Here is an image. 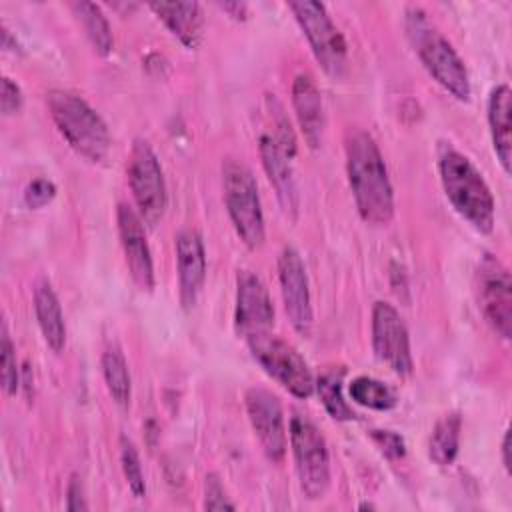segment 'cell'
Wrapping results in <instances>:
<instances>
[{
	"instance_id": "1",
	"label": "cell",
	"mask_w": 512,
	"mask_h": 512,
	"mask_svg": "<svg viewBox=\"0 0 512 512\" xmlns=\"http://www.w3.org/2000/svg\"><path fill=\"white\" fill-rule=\"evenodd\" d=\"M346 174L364 222L384 226L394 216V192L376 140L356 130L346 142Z\"/></svg>"
},
{
	"instance_id": "2",
	"label": "cell",
	"mask_w": 512,
	"mask_h": 512,
	"mask_svg": "<svg viewBox=\"0 0 512 512\" xmlns=\"http://www.w3.org/2000/svg\"><path fill=\"white\" fill-rule=\"evenodd\" d=\"M438 172L452 208L480 234L494 228V196L478 168L450 144L438 150Z\"/></svg>"
},
{
	"instance_id": "3",
	"label": "cell",
	"mask_w": 512,
	"mask_h": 512,
	"mask_svg": "<svg viewBox=\"0 0 512 512\" xmlns=\"http://www.w3.org/2000/svg\"><path fill=\"white\" fill-rule=\"evenodd\" d=\"M406 34L430 76L454 98L470 100V78L452 44L428 20L424 10L412 6L406 12Z\"/></svg>"
},
{
	"instance_id": "4",
	"label": "cell",
	"mask_w": 512,
	"mask_h": 512,
	"mask_svg": "<svg viewBox=\"0 0 512 512\" xmlns=\"http://www.w3.org/2000/svg\"><path fill=\"white\" fill-rule=\"evenodd\" d=\"M46 104L58 132L88 162H102L110 150V132L102 116L70 90H50Z\"/></svg>"
},
{
	"instance_id": "5",
	"label": "cell",
	"mask_w": 512,
	"mask_h": 512,
	"mask_svg": "<svg viewBox=\"0 0 512 512\" xmlns=\"http://www.w3.org/2000/svg\"><path fill=\"white\" fill-rule=\"evenodd\" d=\"M222 186L224 204L236 234L250 250L260 248L264 242V214L252 170L234 158L224 160Z\"/></svg>"
},
{
	"instance_id": "6",
	"label": "cell",
	"mask_w": 512,
	"mask_h": 512,
	"mask_svg": "<svg viewBox=\"0 0 512 512\" xmlns=\"http://www.w3.org/2000/svg\"><path fill=\"white\" fill-rule=\"evenodd\" d=\"M288 8L298 20L312 48V54L322 66V70L330 78L340 80L348 70V48L342 32L332 22L326 6L322 2L302 0V2H290Z\"/></svg>"
},
{
	"instance_id": "7",
	"label": "cell",
	"mask_w": 512,
	"mask_h": 512,
	"mask_svg": "<svg viewBox=\"0 0 512 512\" xmlns=\"http://www.w3.org/2000/svg\"><path fill=\"white\" fill-rule=\"evenodd\" d=\"M246 342L262 370L290 394L296 398H308L314 392V376L306 360L286 340L270 332H262L246 338Z\"/></svg>"
},
{
	"instance_id": "8",
	"label": "cell",
	"mask_w": 512,
	"mask_h": 512,
	"mask_svg": "<svg viewBox=\"0 0 512 512\" xmlns=\"http://www.w3.org/2000/svg\"><path fill=\"white\" fill-rule=\"evenodd\" d=\"M290 446L302 492L310 500H318L330 486V458L324 436L302 414L290 418Z\"/></svg>"
},
{
	"instance_id": "9",
	"label": "cell",
	"mask_w": 512,
	"mask_h": 512,
	"mask_svg": "<svg viewBox=\"0 0 512 512\" xmlns=\"http://www.w3.org/2000/svg\"><path fill=\"white\" fill-rule=\"evenodd\" d=\"M128 184L144 224L156 226L166 210V182L160 160L146 140H134L128 156Z\"/></svg>"
},
{
	"instance_id": "10",
	"label": "cell",
	"mask_w": 512,
	"mask_h": 512,
	"mask_svg": "<svg viewBox=\"0 0 512 512\" xmlns=\"http://www.w3.org/2000/svg\"><path fill=\"white\" fill-rule=\"evenodd\" d=\"M476 298L484 320L508 340L512 334V280L508 268L494 256L484 254L476 268Z\"/></svg>"
},
{
	"instance_id": "11",
	"label": "cell",
	"mask_w": 512,
	"mask_h": 512,
	"mask_svg": "<svg viewBox=\"0 0 512 512\" xmlns=\"http://www.w3.org/2000/svg\"><path fill=\"white\" fill-rule=\"evenodd\" d=\"M372 348L378 360L388 364L396 374L412 372V352L406 324L398 310L388 302H376L372 308Z\"/></svg>"
},
{
	"instance_id": "12",
	"label": "cell",
	"mask_w": 512,
	"mask_h": 512,
	"mask_svg": "<svg viewBox=\"0 0 512 512\" xmlns=\"http://www.w3.org/2000/svg\"><path fill=\"white\" fill-rule=\"evenodd\" d=\"M278 280L284 310L292 328L300 336H310L312 332V304H310V288L304 262L300 254L286 246L278 256Z\"/></svg>"
},
{
	"instance_id": "13",
	"label": "cell",
	"mask_w": 512,
	"mask_h": 512,
	"mask_svg": "<svg viewBox=\"0 0 512 512\" xmlns=\"http://www.w3.org/2000/svg\"><path fill=\"white\" fill-rule=\"evenodd\" d=\"M248 420L268 460L282 462L286 454L284 412L278 398L266 388L252 386L244 394Z\"/></svg>"
},
{
	"instance_id": "14",
	"label": "cell",
	"mask_w": 512,
	"mask_h": 512,
	"mask_svg": "<svg viewBox=\"0 0 512 512\" xmlns=\"http://www.w3.org/2000/svg\"><path fill=\"white\" fill-rule=\"evenodd\" d=\"M236 332L244 338L270 332L274 326V306L264 282L250 270L238 272L236 278Z\"/></svg>"
},
{
	"instance_id": "15",
	"label": "cell",
	"mask_w": 512,
	"mask_h": 512,
	"mask_svg": "<svg viewBox=\"0 0 512 512\" xmlns=\"http://www.w3.org/2000/svg\"><path fill=\"white\" fill-rule=\"evenodd\" d=\"M116 222L130 276L140 290L150 292L154 288V264L146 242V232L142 226L144 222L138 216V212H134L126 204H118Z\"/></svg>"
},
{
	"instance_id": "16",
	"label": "cell",
	"mask_w": 512,
	"mask_h": 512,
	"mask_svg": "<svg viewBox=\"0 0 512 512\" xmlns=\"http://www.w3.org/2000/svg\"><path fill=\"white\" fill-rule=\"evenodd\" d=\"M176 266L180 302L188 310L196 304L206 278L204 242L194 230H182L176 236Z\"/></svg>"
},
{
	"instance_id": "17",
	"label": "cell",
	"mask_w": 512,
	"mask_h": 512,
	"mask_svg": "<svg viewBox=\"0 0 512 512\" xmlns=\"http://www.w3.org/2000/svg\"><path fill=\"white\" fill-rule=\"evenodd\" d=\"M260 158L262 166L268 174L270 184L276 190L278 202L282 206V212L288 218H296L298 212V186L292 170V156H288L280 144L274 140L272 134H262L260 136Z\"/></svg>"
},
{
	"instance_id": "18",
	"label": "cell",
	"mask_w": 512,
	"mask_h": 512,
	"mask_svg": "<svg viewBox=\"0 0 512 512\" xmlns=\"http://www.w3.org/2000/svg\"><path fill=\"white\" fill-rule=\"evenodd\" d=\"M292 106L310 148H318L324 134V106L310 74H298L292 82Z\"/></svg>"
},
{
	"instance_id": "19",
	"label": "cell",
	"mask_w": 512,
	"mask_h": 512,
	"mask_svg": "<svg viewBox=\"0 0 512 512\" xmlns=\"http://www.w3.org/2000/svg\"><path fill=\"white\" fill-rule=\"evenodd\" d=\"M150 10L188 48H196L204 36V14L198 2H150Z\"/></svg>"
},
{
	"instance_id": "20",
	"label": "cell",
	"mask_w": 512,
	"mask_h": 512,
	"mask_svg": "<svg viewBox=\"0 0 512 512\" xmlns=\"http://www.w3.org/2000/svg\"><path fill=\"white\" fill-rule=\"evenodd\" d=\"M512 92L508 84H498L488 96V126L494 144V152L504 168L510 174L512 158Z\"/></svg>"
},
{
	"instance_id": "21",
	"label": "cell",
	"mask_w": 512,
	"mask_h": 512,
	"mask_svg": "<svg viewBox=\"0 0 512 512\" xmlns=\"http://www.w3.org/2000/svg\"><path fill=\"white\" fill-rule=\"evenodd\" d=\"M34 312H36V320H38L40 332L44 336V342L54 352H60L66 344V324H64L60 300L48 280H42L36 284Z\"/></svg>"
},
{
	"instance_id": "22",
	"label": "cell",
	"mask_w": 512,
	"mask_h": 512,
	"mask_svg": "<svg viewBox=\"0 0 512 512\" xmlns=\"http://www.w3.org/2000/svg\"><path fill=\"white\" fill-rule=\"evenodd\" d=\"M460 430H462V418L458 412L444 414L430 436L428 442V456L438 466H450L458 456L460 446Z\"/></svg>"
},
{
	"instance_id": "23",
	"label": "cell",
	"mask_w": 512,
	"mask_h": 512,
	"mask_svg": "<svg viewBox=\"0 0 512 512\" xmlns=\"http://www.w3.org/2000/svg\"><path fill=\"white\" fill-rule=\"evenodd\" d=\"M102 374L104 382L108 388V394L118 406H128L130 396H132V380H130V370L126 364L124 354L120 352L118 346H110L102 354Z\"/></svg>"
},
{
	"instance_id": "24",
	"label": "cell",
	"mask_w": 512,
	"mask_h": 512,
	"mask_svg": "<svg viewBox=\"0 0 512 512\" xmlns=\"http://www.w3.org/2000/svg\"><path fill=\"white\" fill-rule=\"evenodd\" d=\"M72 10H74L76 18L82 22V28H84L88 40L92 42L94 50L102 56L110 54L114 48V38H112V30H110V24H108L102 8L94 2H74Z\"/></svg>"
},
{
	"instance_id": "25",
	"label": "cell",
	"mask_w": 512,
	"mask_h": 512,
	"mask_svg": "<svg viewBox=\"0 0 512 512\" xmlns=\"http://www.w3.org/2000/svg\"><path fill=\"white\" fill-rule=\"evenodd\" d=\"M314 388L318 390V396L326 408V412L340 422L346 420H354L356 414L354 410L348 406V402L344 400L342 394V372H324L318 376V380H314Z\"/></svg>"
},
{
	"instance_id": "26",
	"label": "cell",
	"mask_w": 512,
	"mask_h": 512,
	"mask_svg": "<svg viewBox=\"0 0 512 512\" xmlns=\"http://www.w3.org/2000/svg\"><path fill=\"white\" fill-rule=\"evenodd\" d=\"M350 398L366 408L372 410H390L396 406L394 392L380 380L370 376H356L348 386Z\"/></svg>"
},
{
	"instance_id": "27",
	"label": "cell",
	"mask_w": 512,
	"mask_h": 512,
	"mask_svg": "<svg viewBox=\"0 0 512 512\" xmlns=\"http://www.w3.org/2000/svg\"><path fill=\"white\" fill-rule=\"evenodd\" d=\"M120 464H122V472L130 492L136 498H142L146 494V480H144L140 456L132 440H128L126 436H120Z\"/></svg>"
},
{
	"instance_id": "28",
	"label": "cell",
	"mask_w": 512,
	"mask_h": 512,
	"mask_svg": "<svg viewBox=\"0 0 512 512\" xmlns=\"http://www.w3.org/2000/svg\"><path fill=\"white\" fill-rule=\"evenodd\" d=\"M0 382H2L4 394H8V396L16 394V390L20 386L16 352H14V344L10 340L6 322H2V330H0Z\"/></svg>"
},
{
	"instance_id": "29",
	"label": "cell",
	"mask_w": 512,
	"mask_h": 512,
	"mask_svg": "<svg viewBox=\"0 0 512 512\" xmlns=\"http://www.w3.org/2000/svg\"><path fill=\"white\" fill-rule=\"evenodd\" d=\"M204 508L206 510H236V504L226 496V490L216 474L204 480Z\"/></svg>"
},
{
	"instance_id": "30",
	"label": "cell",
	"mask_w": 512,
	"mask_h": 512,
	"mask_svg": "<svg viewBox=\"0 0 512 512\" xmlns=\"http://www.w3.org/2000/svg\"><path fill=\"white\" fill-rule=\"evenodd\" d=\"M54 196H56V186H54V182H50L46 178L32 180L24 190V202L32 210L46 206L48 202H52Z\"/></svg>"
},
{
	"instance_id": "31",
	"label": "cell",
	"mask_w": 512,
	"mask_h": 512,
	"mask_svg": "<svg viewBox=\"0 0 512 512\" xmlns=\"http://www.w3.org/2000/svg\"><path fill=\"white\" fill-rule=\"evenodd\" d=\"M370 438L380 448V452L392 460L402 458L406 454L404 438L392 430H370Z\"/></svg>"
},
{
	"instance_id": "32",
	"label": "cell",
	"mask_w": 512,
	"mask_h": 512,
	"mask_svg": "<svg viewBox=\"0 0 512 512\" xmlns=\"http://www.w3.org/2000/svg\"><path fill=\"white\" fill-rule=\"evenodd\" d=\"M22 106V90L16 82H12L8 76L2 78V96H0V110L4 116L18 112Z\"/></svg>"
},
{
	"instance_id": "33",
	"label": "cell",
	"mask_w": 512,
	"mask_h": 512,
	"mask_svg": "<svg viewBox=\"0 0 512 512\" xmlns=\"http://www.w3.org/2000/svg\"><path fill=\"white\" fill-rule=\"evenodd\" d=\"M66 510H70V512L88 510V504H86V498H84V488H82V482L76 474L70 478L68 488H66Z\"/></svg>"
},
{
	"instance_id": "34",
	"label": "cell",
	"mask_w": 512,
	"mask_h": 512,
	"mask_svg": "<svg viewBox=\"0 0 512 512\" xmlns=\"http://www.w3.org/2000/svg\"><path fill=\"white\" fill-rule=\"evenodd\" d=\"M220 8L230 12L238 20H244L246 18V10H248V6L244 2H224V4H220Z\"/></svg>"
},
{
	"instance_id": "35",
	"label": "cell",
	"mask_w": 512,
	"mask_h": 512,
	"mask_svg": "<svg viewBox=\"0 0 512 512\" xmlns=\"http://www.w3.org/2000/svg\"><path fill=\"white\" fill-rule=\"evenodd\" d=\"M502 464L506 472H510V430H506L502 438Z\"/></svg>"
}]
</instances>
